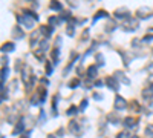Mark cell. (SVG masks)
Returning <instances> with one entry per match:
<instances>
[{
    "instance_id": "cell-29",
    "label": "cell",
    "mask_w": 153,
    "mask_h": 138,
    "mask_svg": "<svg viewBox=\"0 0 153 138\" xmlns=\"http://www.w3.org/2000/svg\"><path fill=\"white\" fill-rule=\"evenodd\" d=\"M95 86H97V88L103 86V81H101V80H98V81H95Z\"/></svg>"
},
{
    "instance_id": "cell-22",
    "label": "cell",
    "mask_w": 153,
    "mask_h": 138,
    "mask_svg": "<svg viewBox=\"0 0 153 138\" xmlns=\"http://www.w3.org/2000/svg\"><path fill=\"white\" fill-rule=\"evenodd\" d=\"M109 120L112 121V124H118V121H119L118 117H115V115H109Z\"/></svg>"
},
{
    "instance_id": "cell-27",
    "label": "cell",
    "mask_w": 153,
    "mask_h": 138,
    "mask_svg": "<svg viewBox=\"0 0 153 138\" xmlns=\"http://www.w3.org/2000/svg\"><path fill=\"white\" fill-rule=\"evenodd\" d=\"M87 106V100H83V103H81V106H80V110H83L84 108Z\"/></svg>"
},
{
    "instance_id": "cell-2",
    "label": "cell",
    "mask_w": 153,
    "mask_h": 138,
    "mask_svg": "<svg viewBox=\"0 0 153 138\" xmlns=\"http://www.w3.org/2000/svg\"><path fill=\"white\" fill-rule=\"evenodd\" d=\"M104 83L107 84V88L112 89V91H118L119 89V83H118V80H116L115 77H106Z\"/></svg>"
},
{
    "instance_id": "cell-13",
    "label": "cell",
    "mask_w": 153,
    "mask_h": 138,
    "mask_svg": "<svg viewBox=\"0 0 153 138\" xmlns=\"http://www.w3.org/2000/svg\"><path fill=\"white\" fill-rule=\"evenodd\" d=\"M66 32H67L69 37H74V34H75V26H74V23H69V25H67Z\"/></svg>"
},
{
    "instance_id": "cell-9",
    "label": "cell",
    "mask_w": 153,
    "mask_h": 138,
    "mask_svg": "<svg viewBox=\"0 0 153 138\" xmlns=\"http://www.w3.org/2000/svg\"><path fill=\"white\" fill-rule=\"evenodd\" d=\"M142 97H144L146 100H150L152 97H153V86L147 88V89H144V91H142Z\"/></svg>"
},
{
    "instance_id": "cell-21",
    "label": "cell",
    "mask_w": 153,
    "mask_h": 138,
    "mask_svg": "<svg viewBox=\"0 0 153 138\" xmlns=\"http://www.w3.org/2000/svg\"><path fill=\"white\" fill-rule=\"evenodd\" d=\"M52 74V63H46V75H51Z\"/></svg>"
},
{
    "instance_id": "cell-5",
    "label": "cell",
    "mask_w": 153,
    "mask_h": 138,
    "mask_svg": "<svg viewBox=\"0 0 153 138\" xmlns=\"http://www.w3.org/2000/svg\"><path fill=\"white\" fill-rule=\"evenodd\" d=\"M150 14H152L150 8L142 6V8H139V9H138V17H141V19H147V17H150Z\"/></svg>"
},
{
    "instance_id": "cell-18",
    "label": "cell",
    "mask_w": 153,
    "mask_h": 138,
    "mask_svg": "<svg viewBox=\"0 0 153 138\" xmlns=\"http://www.w3.org/2000/svg\"><path fill=\"white\" fill-rule=\"evenodd\" d=\"M58 22L60 20H58L57 17H49V25H51V28H55V26L58 25Z\"/></svg>"
},
{
    "instance_id": "cell-12",
    "label": "cell",
    "mask_w": 153,
    "mask_h": 138,
    "mask_svg": "<svg viewBox=\"0 0 153 138\" xmlns=\"http://www.w3.org/2000/svg\"><path fill=\"white\" fill-rule=\"evenodd\" d=\"M87 77L89 78H95L97 77V66H91L87 69Z\"/></svg>"
},
{
    "instance_id": "cell-32",
    "label": "cell",
    "mask_w": 153,
    "mask_h": 138,
    "mask_svg": "<svg viewBox=\"0 0 153 138\" xmlns=\"http://www.w3.org/2000/svg\"><path fill=\"white\" fill-rule=\"evenodd\" d=\"M132 138H139V137H132Z\"/></svg>"
},
{
    "instance_id": "cell-23",
    "label": "cell",
    "mask_w": 153,
    "mask_h": 138,
    "mask_svg": "<svg viewBox=\"0 0 153 138\" xmlns=\"http://www.w3.org/2000/svg\"><path fill=\"white\" fill-rule=\"evenodd\" d=\"M75 112H76V108H75V106H70V108L67 109V112H66V114H67V115H74Z\"/></svg>"
},
{
    "instance_id": "cell-33",
    "label": "cell",
    "mask_w": 153,
    "mask_h": 138,
    "mask_svg": "<svg viewBox=\"0 0 153 138\" xmlns=\"http://www.w3.org/2000/svg\"><path fill=\"white\" fill-rule=\"evenodd\" d=\"M152 52H153V51H152Z\"/></svg>"
},
{
    "instance_id": "cell-28",
    "label": "cell",
    "mask_w": 153,
    "mask_h": 138,
    "mask_svg": "<svg viewBox=\"0 0 153 138\" xmlns=\"http://www.w3.org/2000/svg\"><path fill=\"white\" fill-rule=\"evenodd\" d=\"M87 35H89V29H86L83 32V40H87Z\"/></svg>"
},
{
    "instance_id": "cell-8",
    "label": "cell",
    "mask_w": 153,
    "mask_h": 138,
    "mask_svg": "<svg viewBox=\"0 0 153 138\" xmlns=\"http://www.w3.org/2000/svg\"><path fill=\"white\" fill-rule=\"evenodd\" d=\"M14 49H15V44L11 43V42H8V43H5V44L2 46V51H3V52H12Z\"/></svg>"
},
{
    "instance_id": "cell-19",
    "label": "cell",
    "mask_w": 153,
    "mask_h": 138,
    "mask_svg": "<svg viewBox=\"0 0 153 138\" xmlns=\"http://www.w3.org/2000/svg\"><path fill=\"white\" fill-rule=\"evenodd\" d=\"M116 138H132V135H130L127 131H123V132H119L118 135H116Z\"/></svg>"
},
{
    "instance_id": "cell-31",
    "label": "cell",
    "mask_w": 153,
    "mask_h": 138,
    "mask_svg": "<svg viewBox=\"0 0 153 138\" xmlns=\"http://www.w3.org/2000/svg\"><path fill=\"white\" fill-rule=\"evenodd\" d=\"M48 138H55V135H49Z\"/></svg>"
},
{
    "instance_id": "cell-15",
    "label": "cell",
    "mask_w": 153,
    "mask_h": 138,
    "mask_svg": "<svg viewBox=\"0 0 153 138\" xmlns=\"http://www.w3.org/2000/svg\"><path fill=\"white\" fill-rule=\"evenodd\" d=\"M61 8H63V5L60 2H52L51 3V9H54V11H61Z\"/></svg>"
},
{
    "instance_id": "cell-4",
    "label": "cell",
    "mask_w": 153,
    "mask_h": 138,
    "mask_svg": "<svg viewBox=\"0 0 153 138\" xmlns=\"http://www.w3.org/2000/svg\"><path fill=\"white\" fill-rule=\"evenodd\" d=\"M130 14V11L127 8H118V9L115 11V17L116 19H124V17H127Z\"/></svg>"
},
{
    "instance_id": "cell-16",
    "label": "cell",
    "mask_w": 153,
    "mask_h": 138,
    "mask_svg": "<svg viewBox=\"0 0 153 138\" xmlns=\"http://www.w3.org/2000/svg\"><path fill=\"white\" fill-rule=\"evenodd\" d=\"M8 74H9L8 66H6V68L3 66V69H2V83H3V84H5V80H6V77H8Z\"/></svg>"
},
{
    "instance_id": "cell-26",
    "label": "cell",
    "mask_w": 153,
    "mask_h": 138,
    "mask_svg": "<svg viewBox=\"0 0 153 138\" xmlns=\"http://www.w3.org/2000/svg\"><path fill=\"white\" fill-rule=\"evenodd\" d=\"M93 98H95V100H101L103 95L100 94V92H95V94H93Z\"/></svg>"
},
{
    "instance_id": "cell-11",
    "label": "cell",
    "mask_w": 153,
    "mask_h": 138,
    "mask_svg": "<svg viewBox=\"0 0 153 138\" xmlns=\"http://www.w3.org/2000/svg\"><path fill=\"white\" fill-rule=\"evenodd\" d=\"M115 78H116V80H121V81L125 83V84H129V83H130V80H129V78H125V77H124V74L121 72V71H116V72H115Z\"/></svg>"
},
{
    "instance_id": "cell-3",
    "label": "cell",
    "mask_w": 153,
    "mask_h": 138,
    "mask_svg": "<svg viewBox=\"0 0 153 138\" xmlns=\"http://www.w3.org/2000/svg\"><path fill=\"white\" fill-rule=\"evenodd\" d=\"M113 104H115V109H116V110H123V109L127 108V101H125L123 97H116Z\"/></svg>"
},
{
    "instance_id": "cell-17",
    "label": "cell",
    "mask_w": 153,
    "mask_h": 138,
    "mask_svg": "<svg viewBox=\"0 0 153 138\" xmlns=\"http://www.w3.org/2000/svg\"><path fill=\"white\" fill-rule=\"evenodd\" d=\"M97 65L98 66H104V57H103V54H97Z\"/></svg>"
},
{
    "instance_id": "cell-7",
    "label": "cell",
    "mask_w": 153,
    "mask_h": 138,
    "mask_svg": "<svg viewBox=\"0 0 153 138\" xmlns=\"http://www.w3.org/2000/svg\"><path fill=\"white\" fill-rule=\"evenodd\" d=\"M124 126H125V127H130V129H132V127H136V120L132 118V117H127V118L124 120Z\"/></svg>"
},
{
    "instance_id": "cell-14",
    "label": "cell",
    "mask_w": 153,
    "mask_h": 138,
    "mask_svg": "<svg viewBox=\"0 0 153 138\" xmlns=\"http://www.w3.org/2000/svg\"><path fill=\"white\" fill-rule=\"evenodd\" d=\"M69 129L72 132H75V133H80V131H78V123L76 121H70L69 123Z\"/></svg>"
},
{
    "instance_id": "cell-6",
    "label": "cell",
    "mask_w": 153,
    "mask_h": 138,
    "mask_svg": "<svg viewBox=\"0 0 153 138\" xmlns=\"http://www.w3.org/2000/svg\"><path fill=\"white\" fill-rule=\"evenodd\" d=\"M136 28H138V19H130L127 23H125V29H129V31H133Z\"/></svg>"
},
{
    "instance_id": "cell-25",
    "label": "cell",
    "mask_w": 153,
    "mask_h": 138,
    "mask_svg": "<svg viewBox=\"0 0 153 138\" xmlns=\"http://www.w3.org/2000/svg\"><path fill=\"white\" fill-rule=\"evenodd\" d=\"M78 84H80V80H78V78H76V80H72V81H70V84H69V86H70V88H76V86H78Z\"/></svg>"
},
{
    "instance_id": "cell-24",
    "label": "cell",
    "mask_w": 153,
    "mask_h": 138,
    "mask_svg": "<svg viewBox=\"0 0 153 138\" xmlns=\"http://www.w3.org/2000/svg\"><path fill=\"white\" fill-rule=\"evenodd\" d=\"M58 55H60V52H58V49H54V51H52V59L57 61V60H58Z\"/></svg>"
},
{
    "instance_id": "cell-30",
    "label": "cell",
    "mask_w": 153,
    "mask_h": 138,
    "mask_svg": "<svg viewBox=\"0 0 153 138\" xmlns=\"http://www.w3.org/2000/svg\"><path fill=\"white\" fill-rule=\"evenodd\" d=\"M29 135H31V132H26L25 135H21V138H29Z\"/></svg>"
},
{
    "instance_id": "cell-1",
    "label": "cell",
    "mask_w": 153,
    "mask_h": 138,
    "mask_svg": "<svg viewBox=\"0 0 153 138\" xmlns=\"http://www.w3.org/2000/svg\"><path fill=\"white\" fill-rule=\"evenodd\" d=\"M17 20H19V23H21L25 28H28V29H32V28H34V20L31 19L29 14H25V15H21V17H17Z\"/></svg>"
},
{
    "instance_id": "cell-10",
    "label": "cell",
    "mask_w": 153,
    "mask_h": 138,
    "mask_svg": "<svg viewBox=\"0 0 153 138\" xmlns=\"http://www.w3.org/2000/svg\"><path fill=\"white\" fill-rule=\"evenodd\" d=\"M23 131H25V120H21L20 123H17V126H15V129H14V132H12V133L17 135V133H21Z\"/></svg>"
},
{
    "instance_id": "cell-20",
    "label": "cell",
    "mask_w": 153,
    "mask_h": 138,
    "mask_svg": "<svg viewBox=\"0 0 153 138\" xmlns=\"http://www.w3.org/2000/svg\"><path fill=\"white\" fill-rule=\"evenodd\" d=\"M101 17H107V12H106V11H103V9L97 12V15L93 17V20H98V19H101Z\"/></svg>"
}]
</instances>
